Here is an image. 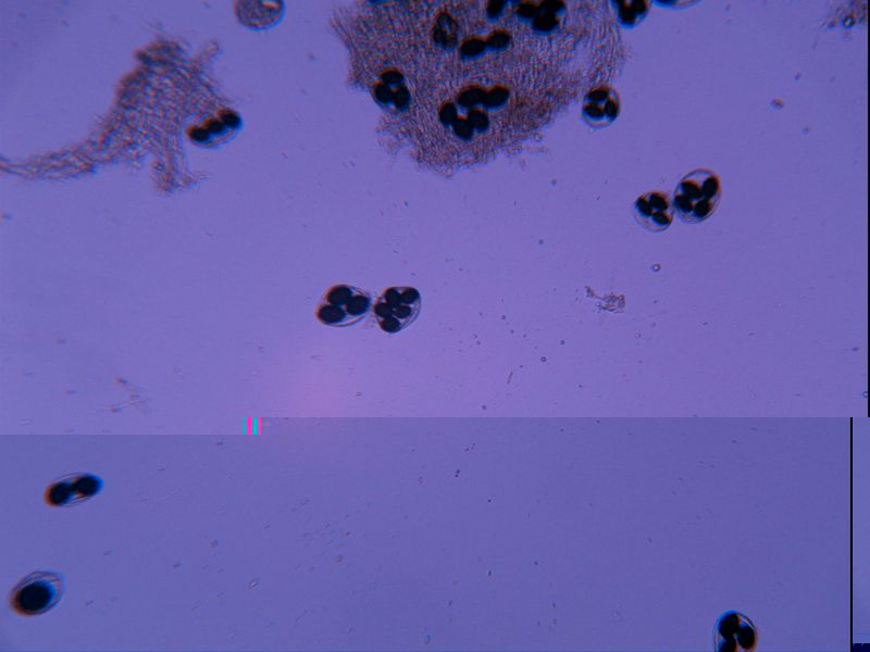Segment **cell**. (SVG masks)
<instances>
[{
  "mask_svg": "<svg viewBox=\"0 0 870 652\" xmlns=\"http://www.w3.org/2000/svg\"><path fill=\"white\" fill-rule=\"evenodd\" d=\"M721 198V185L716 173L706 168L694 170L678 184L673 196V208L685 223H700L717 209Z\"/></svg>",
  "mask_w": 870,
  "mask_h": 652,
  "instance_id": "cell-1",
  "label": "cell"
},
{
  "mask_svg": "<svg viewBox=\"0 0 870 652\" xmlns=\"http://www.w3.org/2000/svg\"><path fill=\"white\" fill-rule=\"evenodd\" d=\"M371 296L355 286L331 287L316 306L318 319L327 326L345 327L361 321L370 311Z\"/></svg>",
  "mask_w": 870,
  "mask_h": 652,
  "instance_id": "cell-3",
  "label": "cell"
},
{
  "mask_svg": "<svg viewBox=\"0 0 870 652\" xmlns=\"http://www.w3.org/2000/svg\"><path fill=\"white\" fill-rule=\"evenodd\" d=\"M64 591L63 575L58 572L37 570L24 577L13 588L10 603L21 615H41L59 603Z\"/></svg>",
  "mask_w": 870,
  "mask_h": 652,
  "instance_id": "cell-2",
  "label": "cell"
},
{
  "mask_svg": "<svg viewBox=\"0 0 870 652\" xmlns=\"http://www.w3.org/2000/svg\"><path fill=\"white\" fill-rule=\"evenodd\" d=\"M619 112V96L614 89L608 86L589 91L582 106V115L586 124L597 128L610 125Z\"/></svg>",
  "mask_w": 870,
  "mask_h": 652,
  "instance_id": "cell-8",
  "label": "cell"
},
{
  "mask_svg": "<svg viewBox=\"0 0 870 652\" xmlns=\"http://www.w3.org/2000/svg\"><path fill=\"white\" fill-rule=\"evenodd\" d=\"M619 5V17L626 26H634L645 17L648 11L646 1H627Z\"/></svg>",
  "mask_w": 870,
  "mask_h": 652,
  "instance_id": "cell-9",
  "label": "cell"
},
{
  "mask_svg": "<svg viewBox=\"0 0 870 652\" xmlns=\"http://www.w3.org/2000/svg\"><path fill=\"white\" fill-rule=\"evenodd\" d=\"M713 639L719 652L753 651L757 645L758 632L743 613L729 611L717 619Z\"/></svg>",
  "mask_w": 870,
  "mask_h": 652,
  "instance_id": "cell-5",
  "label": "cell"
},
{
  "mask_svg": "<svg viewBox=\"0 0 870 652\" xmlns=\"http://www.w3.org/2000/svg\"><path fill=\"white\" fill-rule=\"evenodd\" d=\"M420 292L409 286L387 288L374 304V315L380 327L396 334L414 322L420 313Z\"/></svg>",
  "mask_w": 870,
  "mask_h": 652,
  "instance_id": "cell-4",
  "label": "cell"
},
{
  "mask_svg": "<svg viewBox=\"0 0 870 652\" xmlns=\"http://www.w3.org/2000/svg\"><path fill=\"white\" fill-rule=\"evenodd\" d=\"M636 221L647 230L662 231L673 220L674 208L670 197L660 191H649L637 198L634 203Z\"/></svg>",
  "mask_w": 870,
  "mask_h": 652,
  "instance_id": "cell-7",
  "label": "cell"
},
{
  "mask_svg": "<svg viewBox=\"0 0 870 652\" xmlns=\"http://www.w3.org/2000/svg\"><path fill=\"white\" fill-rule=\"evenodd\" d=\"M103 488V480L90 473L64 476L52 482L45 492V500L51 506H72L97 496Z\"/></svg>",
  "mask_w": 870,
  "mask_h": 652,
  "instance_id": "cell-6",
  "label": "cell"
}]
</instances>
